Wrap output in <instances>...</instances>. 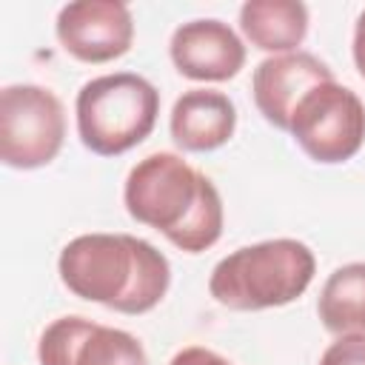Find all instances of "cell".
I'll return each mask as SVG.
<instances>
[{
    "label": "cell",
    "instance_id": "obj_4",
    "mask_svg": "<svg viewBox=\"0 0 365 365\" xmlns=\"http://www.w3.org/2000/svg\"><path fill=\"white\" fill-rule=\"evenodd\" d=\"M160 91L134 71L100 74L77 91L74 120L80 143L100 157H120L157 125Z\"/></svg>",
    "mask_w": 365,
    "mask_h": 365
},
{
    "label": "cell",
    "instance_id": "obj_12",
    "mask_svg": "<svg viewBox=\"0 0 365 365\" xmlns=\"http://www.w3.org/2000/svg\"><path fill=\"white\" fill-rule=\"evenodd\" d=\"M240 31L259 51H299L308 34V6L299 0H248L240 6Z\"/></svg>",
    "mask_w": 365,
    "mask_h": 365
},
{
    "label": "cell",
    "instance_id": "obj_16",
    "mask_svg": "<svg viewBox=\"0 0 365 365\" xmlns=\"http://www.w3.org/2000/svg\"><path fill=\"white\" fill-rule=\"evenodd\" d=\"M351 54H354V66L359 71V77L365 80V9L359 11L356 23H354V40H351Z\"/></svg>",
    "mask_w": 365,
    "mask_h": 365
},
{
    "label": "cell",
    "instance_id": "obj_1",
    "mask_svg": "<svg viewBox=\"0 0 365 365\" xmlns=\"http://www.w3.org/2000/svg\"><path fill=\"white\" fill-rule=\"evenodd\" d=\"M123 202L131 220L185 254H202L222 237L225 211L217 185L174 151L143 157L125 177Z\"/></svg>",
    "mask_w": 365,
    "mask_h": 365
},
{
    "label": "cell",
    "instance_id": "obj_15",
    "mask_svg": "<svg viewBox=\"0 0 365 365\" xmlns=\"http://www.w3.org/2000/svg\"><path fill=\"white\" fill-rule=\"evenodd\" d=\"M168 365H234V362L205 345H188V348L177 351Z\"/></svg>",
    "mask_w": 365,
    "mask_h": 365
},
{
    "label": "cell",
    "instance_id": "obj_8",
    "mask_svg": "<svg viewBox=\"0 0 365 365\" xmlns=\"http://www.w3.org/2000/svg\"><path fill=\"white\" fill-rule=\"evenodd\" d=\"M54 34L66 54L80 63H111L134 43L131 9L120 0H77L57 11Z\"/></svg>",
    "mask_w": 365,
    "mask_h": 365
},
{
    "label": "cell",
    "instance_id": "obj_9",
    "mask_svg": "<svg viewBox=\"0 0 365 365\" xmlns=\"http://www.w3.org/2000/svg\"><path fill=\"white\" fill-rule=\"evenodd\" d=\"M168 57L188 80L225 83L245 66V43L228 23L202 17L174 29L168 40Z\"/></svg>",
    "mask_w": 365,
    "mask_h": 365
},
{
    "label": "cell",
    "instance_id": "obj_2",
    "mask_svg": "<svg viewBox=\"0 0 365 365\" xmlns=\"http://www.w3.org/2000/svg\"><path fill=\"white\" fill-rule=\"evenodd\" d=\"M60 282L80 299L137 317L163 302L171 265L163 251L134 234H80L63 245Z\"/></svg>",
    "mask_w": 365,
    "mask_h": 365
},
{
    "label": "cell",
    "instance_id": "obj_6",
    "mask_svg": "<svg viewBox=\"0 0 365 365\" xmlns=\"http://www.w3.org/2000/svg\"><path fill=\"white\" fill-rule=\"evenodd\" d=\"M288 134L314 163H348L365 143V103L336 77L319 83L299 100Z\"/></svg>",
    "mask_w": 365,
    "mask_h": 365
},
{
    "label": "cell",
    "instance_id": "obj_3",
    "mask_svg": "<svg viewBox=\"0 0 365 365\" xmlns=\"http://www.w3.org/2000/svg\"><path fill=\"white\" fill-rule=\"evenodd\" d=\"M314 274V251L299 240L277 237L222 257L211 268L208 294L231 311L282 308L308 291Z\"/></svg>",
    "mask_w": 365,
    "mask_h": 365
},
{
    "label": "cell",
    "instance_id": "obj_5",
    "mask_svg": "<svg viewBox=\"0 0 365 365\" xmlns=\"http://www.w3.org/2000/svg\"><path fill=\"white\" fill-rule=\"evenodd\" d=\"M66 140V108L60 97L34 83H11L0 91V160L31 171L48 165Z\"/></svg>",
    "mask_w": 365,
    "mask_h": 365
},
{
    "label": "cell",
    "instance_id": "obj_11",
    "mask_svg": "<svg viewBox=\"0 0 365 365\" xmlns=\"http://www.w3.org/2000/svg\"><path fill=\"white\" fill-rule=\"evenodd\" d=\"M168 131L177 148L208 154L222 148L237 131V106L228 94L214 88H188L177 97Z\"/></svg>",
    "mask_w": 365,
    "mask_h": 365
},
{
    "label": "cell",
    "instance_id": "obj_7",
    "mask_svg": "<svg viewBox=\"0 0 365 365\" xmlns=\"http://www.w3.org/2000/svg\"><path fill=\"white\" fill-rule=\"evenodd\" d=\"M40 365H148L143 342L111 325L68 314L46 325L37 342Z\"/></svg>",
    "mask_w": 365,
    "mask_h": 365
},
{
    "label": "cell",
    "instance_id": "obj_13",
    "mask_svg": "<svg viewBox=\"0 0 365 365\" xmlns=\"http://www.w3.org/2000/svg\"><path fill=\"white\" fill-rule=\"evenodd\" d=\"M317 314L334 336L365 334V262H345L328 274Z\"/></svg>",
    "mask_w": 365,
    "mask_h": 365
},
{
    "label": "cell",
    "instance_id": "obj_14",
    "mask_svg": "<svg viewBox=\"0 0 365 365\" xmlns=\"http://www.w3.org/2000/svg\"><path fill=\"white\" fill-rule=\"evenodd\" d=\"M319 365H365V334L336 336L322 351Z\"/></svg>",
    "mask_w": 365,
    "mask_h": 365
},
{
    "label": "cell",
    "instance_id": "obj_10",
    "mask_svg": "<svg viewBox=\"0 0 365 365\" xmlns=\"http://www.w3.org/2000/svg\"><path fill=\"white\" fill-rule=\"evenodd\" d=\"M328 80H334V71L311 51L271 54L251 74L254 106L265 123L279 131H288L299 100Z\"/></svg>",
    "mask_w": 365,
    "mask_h": 365
}]
</instances>
